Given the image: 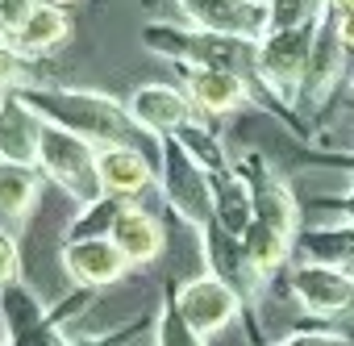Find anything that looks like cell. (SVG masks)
Segmentation results:
<instances>
[{"mask_svg":"<svg viewBox=\"0 0 354 346\" xmlns=\"http://www.w3.org/2000/svg\"><path fill=\"white\" fill-rule=\"evenodd\" d=\"M26 104H34L46 121H59L75 134H84L96 146H142V150H158L162 138H154L133 113L129 104L92 92V88H59V84H42V88H26L21 92Z\"/></svg>","mask_w":354,"mask_h":346,"instance_id":"cell-1","label":"cell"},{"mask_svg":"<svg viewBox=\"0 0 354 346\" xmlns=\"http://www.w3.org/2000/svg\"><path fill=\"white\" fill-rule=\"evenodd\" d=\"M138 38L146 51L180 63L184 71H242V75H250L254 46H259V42L209 34L196 26H171V21H146L138 30Z\"/></svg>","mask_w":354,"mask_h":346,"instance_id":"cell-2","label":"cell"},{"mask_svg":"<svg viewBox=\"0 0 354 346\" xmlns=\"http://www.w3.org/2000/svg\"><path fill=\"white\" fill-rule=\"evenodd\" d=\"M46 121V117H42ZM42 176L46 184H59V192L75 205V209H92L104 201V184H100V146L88 142L84 134L46 121L42 129Z\"/></svg>","mask_w":354,"mask_h":346,"instance_id":"cell-3","label":"cell"},{"mask_svg":"<svg viewBox=\"0 0 354 346\" xmlns=\"http://www.w3.org/2000/svg\"><path fill=\"white\" fill-rule=\"evenodd\" d=\"M158 192H162L167 209L180 217L188 230H196V234H205L217 221L209 167L180 138H175V134L162 138V146H158Z\"/></svg>","mask_w":354,"mask_h":346,"instance_id":"cell-4","label":"cell"},{"mask_svg":"<svg viewBox=\"0 0 354 346\" xmlns=\"http://www.w3.org/2000/svg\"><path fill=\"white\" fill-rule=\"evenodd\" d=\"M317 21H321V17H317ZM317 21H313V26H300V30H275V34H267V38L254 46L250 80L271 92V104H275L283 117L296 113L300 84H304V67H308L313 38H317Z\"/></svg>","mask_w":354,"mask_h":346,"instance_id":"cell-5","label":"cell"},{"mask_svg":"<svg viewBox=\"0 0 354 346\" xmlns=\"http://www.w3.org/2000/svg\"><path fill=\"white\" fill-rule=\"evenodd\" d=\"M288 292L300 304L304 317L313 321H337V317H354V271L321 263V259H304L292 267L288 275Z\"/></svg>","mask_w":354,"mask_h":346,"instance_id":"cell-6","label":"cell"},{"mask_svg":"<svg viewBox=\"0 0 354 346\" xmlns=\"http://www.w3.org/2000/svg\"><path fill=\"white\" fill-rule=\"evenodd\" d=\"M346 42L337 34V13L325 9L321 21H317V38H313V55H308V67H304V84H300V100H296V113L300 117H317L333 96H337V84L346 75Z\"/></svg>","mask_w":354,"mask_h":346,"instance_id":"cell-7","label":"cell"},{"mask_svg":"<svg viewBox=\"0 0 354 346\" xmlns=\"http://www.w3.org/2000/svg\"><path fill=\"white\" fill-rule=\"evenodd\" d=\"M184 26L242 38V42H263L271 34V0H171Z\"/></svg>","mask_w":354,"mask_h":346,"instance_id":"cell-8","label":"cell"},{"mask_svg":"<svg viewBox=\"0 0 354 346\" xmlns=\"http://www.w3.org/2000/svg\"><path fill=\"white\" fill-rule=\"evenodd\" d=\"M171 300H175V309H180L205 338L221 334L225 325H234V321L246 313L242 292H238L225 275H217L213 267L201 271V275H192V280H184L180 288L171 292Z\"/></svg>","mask_w":354,"mask_h":346,"instance_id":"cell-9","label":"cell"},{"mask_svg":"<svg viewBox=\"0 0 354 346\" xmlns=\"http://www.w3.org/2000/svg\"><path fill=\"white\" fill-rule=\"evenodd\" d=\"M63 271L71 284L80 288H109L117 284L125 271H133V263L125 259V251L109 238V234H92V238H67L63 242V255H59Z\"/></svg>","mask_w":354,"mask_h":346,"instance_id":"cell-10","label":"cell"},{"mask_svg":"<svg viewBox=\"0 0 354 346\" xmlns=\"http://www.w3.org/2000/svg\"><path fill=\"white\" fill-rule=\"evenodd\" d=\"M100 184L104 197L121 205H142L158 188V171L142 146H100Z\"/></svg>","mask_w":354,"mask_h":346,"instance_id":"cell-11","label":"cell"},{"mask_svg":"<svg viewBox=\"0 0 354 346\" xmlns=\"http://www.w3.org/2000/svg\"><path fill=\"white\" fill-rule=\"evenodd\" d=\"M129 113L154 134V138H171V134H180L188 121H196V104L184 88H175V84H142L129 92Z\"/></svg>","mask_w":354,"mask_h":346,"instance_id":"cell-12","label":"cell"},{"mask_svg":"<svg viewBox=\"0 0 354 346\" xmlns=\"http://www.w3.org/2000/svg\"><path fill=\"white\" fill-rule=\"evenodd\" d=\"M42 113L34 104H26L21 92H9L0 100V163H21V167H38L42 158Z\"/></svg>","mask_w":354,"mask_h":346,"instance_id":"cell-13","label":"cell"},{"mask_svg":"<svg viewBox=\"0 0 354 346\" xmlns=\"http://www.w3.org/2000/svg\"><path fill=\"white\" fill-rule=\"evenodd\" d=\"M250 75L242 71H184V92L192 96L196 113L205 117H230L238 109H254V92H250Z\"/></svg>","mask_w":354,"mask_h":346,"instance_id":"cell-14","label":"cell"},{"mask_svg":"<svg viewBox=\"0 0 354 346\" xmlns=\"http://www.w3.org/2000/svg\"><path fill=\"white\" fill-rule=\"evenodd\" d=\"M109 238L125 251V259L133 267H150L158 255H162V242H167V230L154 213H146L142 205H117L113 213V226H109Z\"/></svg>","mask_w":354,"mask_h":346,"instance_id":"cell-15","label":"cell"},{"mask_svg":"<svg viewBox=\"0 0 354 346\" xmlns=\"http://www.w3.org/2000/svg\"><path fill=\"white\" fill-rule=\"evenodd\" d=\"M42 167H21V163H0V230L21 234L38 197H42Z\"/></svg>","mask_w":354,"mask_h":346,"instance_id":"cell-16","label":"cell"},{"mask_svg":"<svg viewBox=\"0 0 354 346\" xmlns=\"http://www.w3.org/2000/svg\"><path fill=\"white\" fill-rule=\"evenodd\" d=\"M213 209H217V226L234 238H242L254 221V192L246 171L234 163L230 171H217L213 176Z\"/></svg>","mask_w":354,"mask_h":346,"instance_id":"cell-17","label":"cell"},{"mask_svg":"<svg viewBox=\"0 0 354 346\" xmlns=\"http://www.w3.org/2000/svg\"><path fill=\"white\" fill-rule=\"evenodd\" d=\"M67 38H71V17H67V9H63V5H46V0H38V9H34L30 26L17 34L13 46H17L26 59H46V55L59 51Z\"/></svg>","mask_w":354,"mask_h":346,"instance_id":"cell-18","label":"cell"},{"mask_svg":"<svg viewBox=\"0 0 354 346\" xmlns=\"http://www.w3.org/2000/svg\"><path fill=\"white\" fill-rule=\"evenodd\" d=\"M296 251L304 259H321V263L354 271V226H313V230H300Z\"/></svg>","mask_w":354,"mask_h":346,"instance_id":"cell-19","label":"cell"},{"mask_svg":"<svg viewBox=\"0 0 354 346\" xmlns=\"http://www.w3.org/2000/svg\"><path fill=\"white\" fill-rule=\"evenodd\" d=\"M154 346H209V338L175 309L171 292L162 296V304L154 309Z\"/></svg>","mask_w":354,"mask_h":346,"instance_id":"cell-20","label":"cell"},{"mask_svg":"<svg viewBox=\"0 0 354 346\" xmlns=\"http://www.w3.org/2000/svg\"><path fill=\"white\" fill-rule=\"evenodd\" d=\"M42 84H50V80L38 75V59H26L13 42H0V96L42 88Z\"/></svg>","mask_w":354,"mask_h":346,"instance_id":"cell-21","label":"cell"},{"mask_svg":"<svg viewBox=\"0 0 354 346\" xmlns=\"http://www.w3.org/2000/svg\"><path fill=\"white\" fill-rule=\"evenodd\" d=\"M175 138H180L205 167H209V176H217V171H230L234 167V158H230V150H225V142L205 125V121H188L180 134H175Z\"/></svg>","mask_w":354,"mask_h":346,"instance_id":"cell-22","label":"cell"},{"mask_svg":"<svg viewBox=\"0 0 354 346\" xmlns=\"http://www.w3.org/2000/svg\"><path fill=\"white\" fill-rule=\"evenodd\" d=\"M325 9H329V0H271V34L313 26Z\"/></svg>","mask_w":354,"mask_h":346,"instance_id":"cell-23","label":"cell"},{"mask_svg":"<svg viewBox=\"0 0 354 346\" xmlns=\"http://www.w3.org/2000/svg\"><path fill=\"white\" fill-rule=\"evenodd\" d=\"M34 9H38V0H0V42H17Z\"/></svg>","mask_w":354,"mask_h":346,"instance_id":"cell-24","label":"cell"},{"mask_svg":"<svg viewBox=\"0 0 354 346\" xmlns=\"http://www.w3.org/2000/svg\"><path fill=\"white\" fill-rule=\"evenodd\" d=\"M271 346H350V338L337 334V329H325V321H317V329H296V334H288Z\"/></svg>","mask_w":354,"mask_h":346,"instance_id":"cell-25","label":"cell"},{"mask_svg":"<svg viewBox=\"0 0 354 346\" xmlns=\"http://www.w3.org/2000/svg\"><path fill=\"white\" fill-rule=\"evenodd\" d=\"M146 325H154V321H146V317H129L125 325H117V329H109V334H92V338H75L71 346H129V338H138Z\"/></svg>","mask_w":354,"mask_h":346,"instance_id":"cell-26","label":"cell"},{"mask_svg":"<svg viewBox=\"0 0 354 346\" xmlns=\"http://www.w3.org/2000/svg\"><path fill=\"white\" fill-rule=\"evenodd\" d=\"M13 280H21V242H17V234L0 230V288Z\"/></svg>","mask_w":354,"mask_h":346,"instance_id":"cell-27","label":"cell"},{"mask_svg":"<svg viewBox=\"0 0 354 346\" xmlns=\"http://www.w3.org/2000/svg\"><path fill=\"white\" fill-rule=\"evenodd\" d=\"M308 209L333 213L337 226H354V188H350L346 197H321V201H308Z\"/></svg>","mask_w":354,"mask_h":346,"instance_id":"cell-28","label":"cell"},{"mask_svg":"<svg viewBox=\"0 0 354 346\" xmlns=\"http://www.w3.org/2000/svg\"><path fill=\"white\" fill-rule=\"evenodd\" d=\"M337 13V9H333ZM337 34H342V42L354 51V13H337Z\"/></svg>","mask_w":354,"mask_h":346,"instance_id":"cell-29","label":"cell"},{"mask_svg":"<svg viewBox=\"0 0 354 346\" xmlns=\"http://www.w3.org/2000/svg\"><path fill=\"white\" fill-rule=\"evenodd\" d=\"M321 158H325L329 167H346L350 176H354V154H321Z\"/></svg>","mask_w":354,"mask_h":346,"instance_id":"cell-30","label":"cell"},{"mask_svg":"<svg viewBox=\"0 0 354 346\" xmlns=\"http://www.w3.org/2000/svg\"><path fill=\"white\" fill-rule=\"evenodd\" d=\"M329 9H337V13H354V0H329Z\"/></svg>","mask_w":354,"mask_h":346,"instance_id":"cell-31","label":"cell"},{"mask_svg":"<svg viewBox=\"0 0 354 346\" xmlns=\"http://www.w3.org/2000/svg\"><path fill=\"white\" fill-rule=\"evenodd\" d=\"M46 5H63L67 9V5H80V0H46Z\"/></svg>","mask_w":354,"mask_h":346,"instance_id":"cell-32","label":"cell"},{"mask_svg":"<svg viewBox=\"0 0 354 346\" xmlns=\"http://www.w3.org/2000/svg\"><path fill=\"white\" fill-rule=\"evenodd\" d=\"M0 346H13V342H5V338H0Z\"/></svg>","mask_w":354,"mask_h":346,"instance_id":"cell-33","label":"cell"},{"mask_svg":"<svg viewBox=\"0 0 354 346\" xmlns=\"http://www.w3.org/2000/svg\"><path fill=\"white\" fill-rule=\"evenodd\" d=\"M350 96H354V80H350Z\"/></svg>","mask_w":354,"mask_h":346,"instance_id":"cell-34","label":"cell"},{"mask_svg":"<svg viewBox=\"0 0 354 346\" xmlns=\"http://www.w3.org/2000/svg\"><path fill=\"white\" fill-rule=\"evenodd\" d=\"M0 100H5V96H0Z\"/></svg>","mask_w":354,"mask_h":346,"instance_id":"cell-35","label":"cell"}]
</instances>
